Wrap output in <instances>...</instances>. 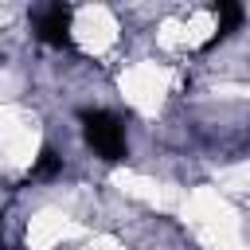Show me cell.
Instances as JSON below:
<instances>
[{
  "label": "cell",
  "instance_id": "6da1fadb",
  "mask_svg": "<svg viewBox=\"0 0 250 250\" xmlns=\"http://www.w3.org/2000/svg\"><path fill=\"white\" fill-rule=\"evenodd\" d=\"M82 137H86V145H90L102 160H109V164L125 156V125H121V117L109 113V109H86V113H82Z\"/></svg>",
  "mask_w": 250,
  "mask_h": 250
},
{
  "label": "cell",
  "instance_id": "7a4b0ae2",
  "mask_svg": "<svg viewBox=\"0 0 250 250\" xmlns=\"http://www.w3.org/2000/svg\"><path fill=\"white\" fill-rule=\"evenodd\" d=\"M70 20H74L70 4H47L35 16V35L47 47H70Z\"/></svg>",
  "mask_w": 250,
  "mask_h": 250
},
{
  "label": "cell",
  "instance_id": "3957f363",
  "mask_svg": "<svg viewBox=\"0 0 250 250\" xmlns=\"http://www.w3.org/2000/svg\"><path fill=\"white\" fill-rule=\"evenodd\" d=\"M242 16H246L242 4H234V0H219V4H215V20H219V27H215V35H211L203 47H215L219 39H227L230 31H238V27H242Z\"/></svg>",
  "mask_w": 250,
  "mask_h": 250
},
{
  "label": "cell",
  "instance_id": "277c9868",
  "mask_svg": "<svg viewBox=\"0 0 250 250\" xmlns=\"http://www.w3.org/2000/svg\"><path fill=\"white\" fill-rule=\"evenodd\" d=\"M59 172H62V156H59L55 148H43L39 160L31 164V180H55Z\"/></svg>",
  "mask_w": 250,
  "mask_h": 250
},
{
  "label": "cell",
  "instance_id": "5b68a950",
  "mask_svg": "<svg viewBox=\"0 0 250 250\" xmlns=\"http://www.w3.org/2000/svg\"><path fill=\"white\" fill-rule=\"evenodd\" d=\"M4 246H8V242H4V234H0V250H4Z\"/></svg>",
  "mask_w": 250,
  "mask_h": 250
}]
</instances>
